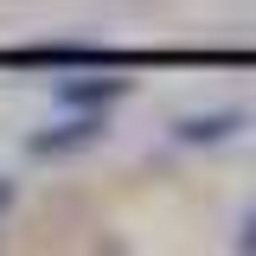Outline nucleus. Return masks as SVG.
<instances>
[{"instance_id": "obj_6", "label": "nucleus", "mask_w": 256, "mask_h": 256, "mask_svg": "<svg viewBox=\"0 0 256 256\" xmlns=\"http://www.w3.org/2000/svg\"><path fill=\"white\" fill-rule=\"evenodd\" d=\"M13 198H20V186H13V180H6V173H0V218H6V212H13Z\"/></svg>"}, {"instance_id": "obj_2", "label": "nucleus", "mask_w": 256, "mask_h": 256, "mask_svg": "<svg viewBox=\"0 0 256 256\" xmlns=\"http://www.w3.org/2000/svg\"><path fill=\"white\" fill-rule=\"evenodd\" d=\"M102 134H109V116L102 109H64V122L26 134V154L32 160H70V154H90Z\"/></svg>"}, {"instance_id": "obj_4", "label": "nucleus", "mask_w": 256, "mask_h": 256, "mask_svg": "<svg viewBox=\"0 0 256 256\" xmlns=\"http://www.w3.org/2000/svg\"><path fill=\"white\" fill-rule=\"evenodd\" d=\"M230 134H244V109H198V116H180L173 122V141L180 148H218Z\"/></svg>"}, {"instance_id": "obj_5", "label": "nucleus", "mask_w": 256, "mask_h": 256, "mask_svg": "<svg viewBox=\"0 0 256 256\" xmlns=\"http://www.w3.org/2000/svg\"><path fill=\"white\" fill-rule=\"evenodd\" d=\"M237 250H250V256H256V212L237 224Z\"/></svg>"}, {"instance_id": "obj_3", "label": "nucleus", "mask_w": 256, "mask_h": 256, "mask_svg": "<svg viewBox=\"0 0 256 256\" xmlns=\"http://www.w3.org/2000/svg\"><path fill=\"white\" fill-rule=\"evenodd\" d=\"M128 90H134V84L116 77L109 64H96V70H64L58 77V109H102V116H109Z\"/></svg>"}, {"instance_id": "obj_1", "label": "nucleus", "mask_w": 256, "mask_h": 256, "mask_svg": "<svg viewBox=\"0 0 256 256\" xmlns=\"http://www.w3.org/2000/svg\"><path fill=\"white\" fill-rule=\"evenodd\" d=\"M96 64H109V70H122L134 64L128 52H109V45H90V38H38V45H0V70H96Z\"/></svg>"}]
</instances>
